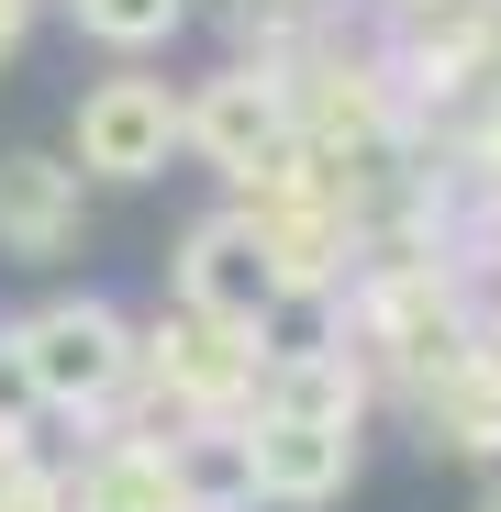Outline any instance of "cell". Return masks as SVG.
<instances>
[{
	"instance_id": "obj_1",
	"label": "cell",
	"mask_w": 501,
	"mask_h": 512,
	"mask_svg": "<svg viewBox=\"0 0 501 512\" xmlns=\"http://www.w3.org/2000/svg\"><path fill=\"white\" fill-rule=\"evenodd\" d=\"M12 357L34 368L45 412H112L134 390V323L112 301H90V290H67V301H45V312L12 323Z\"/></svg>"
},
{
	"instance_id": "obj_2",
	"label": "cell",
	"mask_w": 501,
	"mask_h": 512,
	"mask_svg": "<svg viewBox=\"0 0 501 512\" xmlns=\"http://www.w3.org/2000/svg\"><path fill=\"white\" fill-rule=\"evenodd\" d=\"M167 156H179V90L167 78H101V90H78L67 112V167L78 179H167Z\"/></svg>"
},
{
	"instance_id": "obj_3",
	"label": "cell",
	"mask_w": 501,
	"mask_h": 512,
	"mask_svg": "<svg viewBox=\"0 0 501 512\" xmlns=\"http://www.w3.org/2000/svg\"><path fill=\"white\" fill-rule=\"evenodd\" d=\"M179 145L201 167H223V179H257V167L290 145V78L279 67H223L201 78V90L179 101Z\"/></svg>"
},
{
	"instance_id": "obj_4",
	"label": "cell",
	"mask_w": 501,
	"mask_h": 512,
	"mask_svg": "<svg viewBox=\"0 0 501 512\" xmlns=\"http://www.w3.org/2000/svg\"><path fill=\"white\" fill-rule=\"evenodd\" d=\"M134 368H156L167 412H190V423H223L234 401H257V346H245V323H212L190 301L156 323V346H134Z\"/></svg>"
},
{
	"instance_id": "obj_5",
	"label": "cell",
	"mask_w": 501,
	"mask_h": 512,
	"mask_svg": "<svg viewBox=\"0 0 501 512\" xmlns=\"http://www.w3.org/2000/svg\"><path fill=\"white\" fill-rule=\"evenodd\" d=\"M179 301L190 312H212V323H245L257 334L268 323V301H279V268H268V245H257V223L245 212H212V223H190V245H179Z\"/></svg>"
},
{
	"instance_id": "obj_6",
	"label": "cell",
	"mask_w": 501,
	"mask_h": 512,
	"mask_svg": "<svg viewBox=\"0 0 501 512\" xmlns=\"http://www.w3.org/2000/svg\"><path fill=\"white\" fill-rule=\"evenodd\" d=\"M90 234V179L67 156H0V256L12 268H56Z\"/></svg>"
},
{
	"instance_id": "obj_7",
	"label": "cell",
	"mask_w": 501,
	"mask_h": 512,
	"mask_svg": "<svg viewBox=\"0 0 501 512\" xmlns=\"http://www.w3.org/2000/svg\"><path fill=\"white\" fill-rule=\"evenodd\" d=\"M245 435H257V501H290V512H312V501H334V490L357 479V423L257 412Z\"/></svg>"
},
{
	"instance_id": "obj_8",
	"label": "cell",
	"mask_w": 501,
	"mask_h": 512,
	"mask_svg": "<svg viewBox=\"0 0 501 512\" xmlns=\"http://www.w3.org/2000/svg\"><path fill=\"white\" fill-rule=\"evenodd\" d=\"M156 446L190 512H257V435L245 423H190V435H156Z\"/></svg>"
},
{
	"instance_id": "obj_9",
	"label": "cell",
	"mask_w": 501,
	"mask_h": 512,
	"mask_svg": "<svg viewBox=\"0 0 501 512\" xmlns=\"http://www.w3.org/2000/svg\"><path fill=\"white\" fill-rule=\"evenodd\" d=\"M67 512H190V501H179V479H167L156 435H123V446H101L67 479Z\"/></svg>"
},
{
	"instance_id": "obj_10",
	"label": "cell",
	"mask_w": 501,
	"mask_h": 512,
	"mask_svg": "<svg viewBox=\"0 0 501 512\" xmlns=\"http://www.w3.org/2000/svg\"><path fill=\"white\" fill-rule=\"evenodd\" d=\"M67 12H78V34H90V45H167V34H179L190 23V0H67Z\"/></svg>"
},
{
	"instance_id": "obj_11",
	"label": "cell",
	"mask_w": 501,
	"mask_h": 512,
	"mask_svg": "<svg viewBox=\"0 0 501 512\" xmlns=\"http://www.w3.org/2000/svg\"><path fill=\"white\" fill-rule=\"evenodd\" d=\"M0 512H67V479L34 446H0Z\"/></svg>"
},
{
	"instance_id": "obj_12",
	"label": "cell",
	"mask_w": 501,
	"mask_h": 512,
	"mask_svg": "<svg viewBox=\"0 0 501 512\" xmlns=\"http://www.w3.org/2000/svg\"><path fill=\"white\" fill-rule=\"evenodd\" d=\"M23 23H34V0H0V56L23 45Z\"/></svg>"
},
{
	"instance_id": "obj_13",
	"label": "cell",
	"mask_w": 501,
	"mask_h": 512,
	"mask_svg": "<svg viewBox=\"0 0 501 512\" xmlns=\"http://www.w3.org/2000/svg\"><path fill=\"white\" fill-rule=\"evenodd\" d=\"M479 368H490V379H501V323H490V334H479Z\"/></svg>"
},
{
	"instance_id": "obj_14",
	"label": "cell",
	"mask_w": 501,
	"mask_h": 512,
	"mask_svg": "<svg viewBox=\"0 0 501 512\" xmlns=\"http://www.w3.org/2000/svg\"><path fill=\"white\" fill-rule=\"evenodd\" d=\"M479 512H501V490H490V501H479Z\"/></svg>"
}]
</instances>
